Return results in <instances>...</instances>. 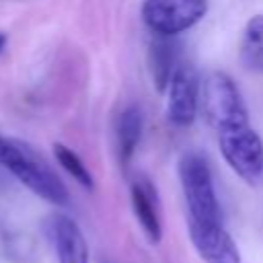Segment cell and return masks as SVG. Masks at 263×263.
Returning a JSON list of instances; mask_svg holds the SVG:
<instances>
[{"instance_id": "6da1fadb", "label": "cell", "mask_w": 263, "mask_h": 263, "mask_svg": "<svg viewBox=\"0 0 263 263\" xmlns=\"http://www.w3.org/2000/svg\"><path fill=\"white\" fill-rule=\"evenodd\" d=\"M0 164L8 168L27 189H31L37 197L53 203V205H68L70 193L58 173L35 152L29 144L4 138L0 144Z\"/></svg>"}, {"instance_id": "7a4b0ae2", "label": "cell", "mask_w": 263, "mask_h": 263, "mask_svg": "<svg viewBox=\"0 0 263 263\" xmlns=\"http://www.w3.org/2000/svg\"><path fill=\"white\" fill-rule=\"evenodd\" d=\"M179 181L185 195L189 222L224 224L222 208L216 195L208 160L199 152H187L179 160Z\"/></svg>"}, {"instance_id": "3957f363", "label": "cell", "mask_w": 263, "mask_h": 263, "mask_svg": "<svg viewBox=\"0 0 263 263\" xmlns=\"http://www.w3.org/2000/svg\"><path fill=\"white\" fill-rule=\"evenodd\" d=\"M201 103L208 123L218 132L249 125V111L234 80L224 72H212L203 80Z\"/></svg>"}, {"instance_id": "277c9868", "label": "cell", "mask_w": 263, "mask_h": 263, "mask_svg": "<svg viewBox=\"0 0 263 263\" xmlns=\"http://www.w3.org/2000/svg\"><path fill=\"white\" fill-rule=\"evenodd\" d=\"M218 148L226 164L249 185L263 181V140L249 125L218 132Z\"/></svg>"}, {"instance_id": "5b68a950", "label": "cell", "mask_w": 263, "mask_h": 263, "mask_svg": "<svg viewBox=\"0 0 263 263\" xmlns=\"http://www.w3.org/2000/svg\"><path fill=\"white\" fill-rule=\"evenodd\" d=\"M140 12L152 35L177 37L205 16L208 0H144Z\"/></svg>"}, {"instance_id": "8992f818", "label": "cell", "mask_w": 263, "mask_h": 263, "mask_svg": "<svg viewBox=\"0 0 263 263\" xmlns=\"http://www.w3.org/2000/svg\"><path fill=\"white\" fill-rule=\"evenodd\" d=\"M199 82L189 62H179L166 84V117L173 125L187 127L197 117Z\"/></svg>"}, {"instance_id": "52a82bcc", "label": "cell", "mask_w": 263, "mask_h": 263, "mask_svg": "<svg viewBox=\"0 0 263 263\" xmlns=\"http://www.w3.org/2000/svg\"><path fill=\"white\" fill-rule=\"evenodd\" d=\"M189 238L205 263H240V251L224 224L189 222Z\"/></svg>"}, {"instance_id": "ba28073f", "label": "cell", "mask_w": 263, "mask_h": 263, "mask_svg": "<svg viewBox=\"0 0 263 263\" xmlns=\"http://www.w3.org/2000/svg\"><path fill=\"white\" fill-rule=\"evenodd\" d=\"M45 228L53 242L58 263H88L86 238L72 218L64 214H53L47 218Z\"/></svg>"}, {"instance_id": "9c48e42d", "label": "cell", "mask_w": 263, "mask_h": 263, "mask_svg": "<svg viewBox=\"0 0 263 263\" xmlns=\"http://www.w3.org/2000/svg\"><path fill=\"white\" fill-rule=\"evenodd\" d=\"M132 205L146 238L158 245L162 238V222L158 214V195L150 179L140 177L132 183Z\"/></svg>"}, {"instance_id": "30bf717a", "label": "cell", "mask_w": 263, "mask_h": 263, "mask_svg": "<svg viewBox=\"0 0 263 263\" xmlns=\"http://www.w3.org/2000/svg\"><path fill=\"white\" fill-rule=\"evenodd\" d=\"M142 129H144V115L142 109L132 103L127 107L121 109V113L117 115L115 121V140H117V156H119V164L123 168H127L129 160L136 154V148L140 144L142 138Z\"/></svg>"}, {"instance_id": "8fae6325", "label": "cell", "mask_w": 263, "mask_h": 263, "mask_svg": "<svg viewBox=\"0 0 263 263\" xmlns=\"http://www.w3.org/2000/svg\"><path fill=\"white\" fill-rule=\"evenodd\" d=\"M148 64H150V74H152L156 90L164 92L166 84L179 64L177 43L173 41V37H160V35L152 37L150 51H148Z\"/></svg>"}, {"instance_id": "7c38bea8", "label": "cell", "mask_w": 263, "mask_h": 263, "mask_svg": "<svg viewBox=\"0 0 263 263\" xmlns=\"http://www.w3.org/2000/svg\"><path fill=\"white\" fill-rule=\"evenodd\" d=\"M238 55L247 70L263 74V14L251 16L245 25Z\"/></svg>"}, {"instance_id": "4fadbf2b", "label": "cell", "mask_w": 263, "mask_h": 263, "mask_svg": "<svg viewBox=\"0 0 263 263\" xmlns=\"http://www.w3.org/2000/svg\"><path fill=\"white\" fill-rule=\"evenodd\" d=\"M53 154H55V160L62 164V168H64L78 185H82V187L88 189V191L95 189V181H92L90 171L86 168V164L82 162V158H80L74 150H70V148L64 146V144H53Z\"/></svg>"}, {"instance_id": "5bb4252c", "label": "cell", "mask_w": 263, "mask_h": 263, "mask_svg": "<svg viewBox=\"0 0 263 263\" xmlns=\"http://www.w3.org/2000/svg\"><path fill=\"white\" fill-rule=\"evenodd\" d=\"M4 45H6V35L0 31V53H2V49H4Z\"/></svg>"}, {"instance_id": "9a60e30c", "label": "cell", "mask_w": 263, "mask_h": 263, "mask_svg": "<svg viewBox=\"0 0 263 263\" xmlns=\"http://www.w3.org/2000/svg\"><path fill=\"white\" fill-rule=\"evenodd\" d=\"M0 144H2V136H0Z\"/></svg>"}]
</instances>
